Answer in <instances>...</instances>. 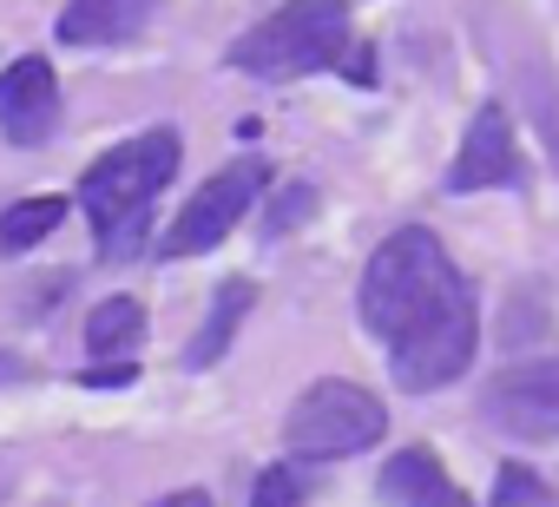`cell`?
Returning <instances> with one entry per match:
<instances>
[{
    "label": "cell",
    "instance_id": "cell-13",
    "mask_svg": "<svg viewBox=\"0 0 559 507\" xmlns=\"http://www.w3.org/2000/svg\"><path fill=\"white\" fill-rule=\"evenodd\" d=\"M60 217H67V198H27V204H8V211H0V258H21V250L47 244Z\"/></svg>",
    "mask_w": 559,
    "mask_h": 507
},
{
    "label": "cell",
    "instance_id": "cell-12",
    "mask_svg": "<svg viewBox=\"0 0 559 507\" xmlns=\"http://www.w3.org/2000/svg\"><path fill=\"white\" fill-rule=\"evenodd\" d=\"M250 304H257V291H250L243 278H237V284H224V291L211 297V317H204V330L191 337L185 363H191V369H211V363L230 350V337H237V323H243V310H250Z\"/></svg>",
    "mask_w": 559,
    "mask_h": 507
},
{
    "label": "cell",
    "instance_id": "cell-17",
    "mask_svg": "<svg viewBox=\"0 0 559 507\" xmlns=\"http://www.w3.org/2000/svg\"><path fill=\"white\" fill-rule=\"evenodd\" d=\"M152 507H211V494H198V487H185V494H165V500H152Z\"/></svg>",
    "mask_w": 559,
    "mask_h": 507
},
{
    "label": "cell",
    "instance_id": "cell-8",
    "mask_svg": "<svg viewBox=\"0 0 559 507\" xmlns=\"http://www.w3.org/2000/svg\"><path fill=\"white\" fill-rule=\"evenodd\" d=\"M520 178V145H513V119L500 106H480L454 165H448V191H493Z\"/></svg>",
    "mask_w": 559,
    "mask_h": 507
},
{
    "label": "cell",
    "instance_id": "cell-2",
    "mask_svg": "<svg viewBox=\"0 0 559 507\" xmlns=\"http://www.w3.org/2000/svg\"><path fill=\"white\" fill-rule=\"evenodd\" d=\"M171 172H178V132L158 126V132H139L126 145H112L80 178V204L99 224V250H106V258H132V250L145 244V211L171 185Z\"/></svg>",
    "mask_w": 559,
    "mask_h": 507
},
{
    "label": "cell",
    "instance_id": "cell-9",
    "mask_svg": "<svg viewBox=\"0 0 559 507\" xmlns=\"http://www.w3.org/2000/svg\"><path fill=\"white\" fill-rule=\"evenodd\" d=\"M376 487H382V507H474V500L454 487V474H448L428 448H402V455H389Z\"/></svg>",
    "mask_w": 559,
    "mask_h": 507
},
{
    "label": "cell",
    "instance_id": "cell-3",
    "mask_svg": "<svg viewBox=\"0 0 559 507\" xmlns=\"http://www.w3.org/2000/svg\"><path fill=\"white\" fill-rule=\"evenodd\" d=\"M343 54H349V0H290L230 47V67L250 80H297L336 67Z\"/></svg>",
    "mask_w": 559,
    "mask_h": 507
},
{
    "label": "cell",
    "instance_id": "cell-11",
    "mask_svg": "<svg viewBox=\"0 0 559 507\" xmlns=\"http://www.w3.org/2000/svg\"><path fill=\"white\" fill-rule=\"evenodd\" d=\"M139 337H145V304H139V297H106V304H93V317H86V350H93L99 363H132Z\"/></svg>",
    "mask_w": 559,
    "mask_h": 507
},
{
    "label": "cell",
    "instance_id": "cell-5",
    "mask_svg": "<svg viewBox=\"0 0 559 507\" xmlns=\"http://www.w3.org/2000/svg\"><path fill=\"white\" fill-rule=\"evenodd\" d=\"M263 185H270V172H263L257 158H237V165L211 172V178L191 191V204L171 217V231H165V258H198V250L224 244V237L237 231V217L257 204Z\"/></svg>",
    "mask_w": 559,
    "mask_h": 507
},
{
    "label": "cell",
    "instance_id": "cell-15",
    "mask_svg": "<svg viewBox=\"0 0 559 507\" xmlns=\"http://www.w3.org/2000/svg\"><path fill=\"white\" fill-rule=\"evenodd\" d=\"M493 507H539V481H533L520 461H507V468H500V494H493Z\"/></svg>",
    "mask_w": 559,
    "mask_h": 507
},
{
    "label": "cell",
    "instance_id": "cell-6",
    "mask_svg": "<svg viewBox=\"0 0 559 507\" xmlns=\"http://www.w3.org/2000/svg\"><path fill=\"white\" fill-rule=\"evenodd\" d=\"M487 422L526 441H559V356L552 363H526V369H500L480 396Z\"/></svg>",
    "mask_w": 559,
    "mask_h": 507
},
{
    "label": "cell",
    "instance_id": "cell-10",
    "mask_svg": "<svg viewBox=\"0 0 559 507\" xmlns=\"http://www.w3.org/2000/svg\"><path fill=\"white\" fill-rule=\"evenodd\" d=\"M152 0H67L60 14V40L67 47H119L145 27Z\"/></svg>",
    "mask_w": 559,
    "mask_h": 507
},
{
    "label": "cell",
    "instance_id": "cell-16",
    "mask_svg": "<svg viewBox=\"0 0 559 507\" xmlns=\"http://www.w3.org/2000/svg\"><path fill=\"white\" fill-rule=\"evenodd\" d=\"M80 382H86V389H126V382H139V363H99V369H86Z\"/></svg>",
    "mask_w": 559,
    "mask_h": 507
},
{
    "label": "cell",
    "instance_id": "cell-14",
    "mask_svg": "<svg viewBox=\"0 0 559 507\" xmlns=\"http://www.w3.org/2000/svg\"><path fill=\"white\" fill-rule=\"evenodd\" d=\"M304 500H310V481H304V468H297V461L263 468V474H257V487H250V507H304Z\"/></svg>",
    "mask_w": 559,
    "mask_h": 507
},
{
    "label": "cell",
    "instance_id": "cell-4",
    "mask_svg": "<svg viewBox=\"0 0 559 507\" xmlns=\"http://www.w3.org/2000/svg\"><path fill=\"white\" fill-rule=\"evenodd\" d=\"M382 428H389V409L369 396V389H356V382H310L297 402H290V415H284V441H290V455H304V461H343V455H362V448H376L382 441Z\"/></svg>",
    "mask_w": 559,
    "mask_h": 507
},
{
    "label": "cell",
    "instance_id": "cell-1",
    "mask_svg": "<svg viewBox=\"0 0 559 507\" xmlns=\"http://www.w3.org/2000/svg\"><path fill=\"white\" fill-rule=\"evenodd\" d=\"M362 323L382 337L389 369L402 389H448L454 376H467L474 343H480V317H474V291L467 278L448 264V250L435 231L402 224L362 271Z\"/></svg>",
    "mask_w": 559,
    "mask_h": 507
},
{
    "label": "cell",
    "instance_id": "cell-7",
    "mask_svg": "<svg viewBox=\"0 0 559 507\" xmlns=\"http://www.w3.org/2000/svg\"><path fill=\"white\" fill-rule=\"evenodd\" d=\"M53 126H60V80L40 54H27L0 73V132H8V145H47Z\"/></svg>",
    "mask_w": 559,
    "mask_h": 507
}]
</instances>
